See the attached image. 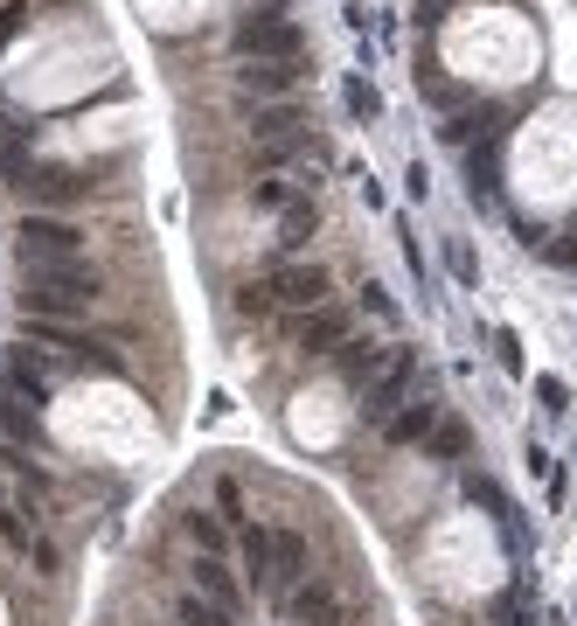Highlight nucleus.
Listing matches in <instances>:
<instances>
[{
    "instance_id": "nucleus-20",
    "label": "nucleus",
    "mask_w": 577,
    "mask_h": 626,
    "mask_svg": "<svg viewBox=\"0 0 577 626\" xmlns=\"http://www.w3.org/2000/svg\"><path fill=\"white\" fill-rule=\"evenodd\" d=\"M188 536H195V550L223 557V522H216V515H188Z\"/></svg>"
},
{
    "instance_id": "nucleus-9",
    "label": "nucleus",
    "mask_w": 577,
    "mask_h": 626,
    "mask_svg": "<svg viewBox=\"0 0 577 626\" xmlns=\"http://www.w3.org/2000/svg\"><path fill=\"white\" fill-rule=\"evenodd\" d=\"M292 341H299V355H334V348L348 341V313L341 307H313L299 327H292Z\"/></svg>"
},
{
    "instance_id": "nucleus-18",
    "label": "nucleus",
    "mask_w": 577,
    "mask_h": 626,
    "mask_svg": "<svg viewBox=\"0 0 577 626\" xmlns=\"http://www.w3.org/2000/svg\"><path fill=\"white\" fill-rule=\"evenodd\" d=\"M473 446V432L459 425V418H445V425H432V460H459Z\"/></svg>"
},
{
    "instance_id": "nucleus-23",
    "label": "nucleus",
    "mask_w": 577,
    "mask_h": 626,
    "mask_svg": "<svg viewBox=\"0 0 577 626\" xmlns=\"http://www.w3.org/2000/svg\"><path fill=\"white\" fill-rule=\"evenodd\" d=\"M494 362H501L508 376H522V341H515L508 327H494Z\"/></svg>"
},
{
    "instance_id": "nucleus-4",
    "label": "nucleus",
    "mask_w": 577,
    "mask_h": 626,
    "mask_svg": "<svg viewBox=\"0 0 577 626\" xmlns=\"http://www.w3.org/2000/svg\"><path fill=\"white\" fill-rule=\"evenodd\" d=\"M411 383H418V355H411V348H390L383 376H376L369 397H362V418H369V425H376V418H397V411L411 404Z\"/></svg>"
},
{
    "instance_id": "nucleus-13",
    "label": "nucleus",
    "mask_w": 577,
    "mask_h": 626,
    "mask_svg": "<svg viewBox=\"0 0 577 626\" xmlns=\"http://www.w3.org/2000/svg\"><path fill=\"white\" fill-rule=\"evenodd\" d=\"M0 439H7L14 453L42 446V411H35V404H21V397H0Z\"/></svg>"
},
{
    "instance_id": "nucleus-12",
    "label": "nucleus",
    "mask_w": 577,
    "mask_h": 626,
    "mask_svg": "<svg viewBox=\"0 0 577 626\" xmlns=\"http://www.w3.org/2000/svg\"><path fill=\"white\" fill-rule=\"evenodd\" d=\"M432 425H438V404L432 397H411L397 418H383V439L390 446H418V439H432Z\"/></svg>"
},
{
    "instance_id": "nucleus-22",
    "label": "nucleus",
    "mask_w": 577,
    "mask_h": 626,
    "mask_svg": "<svg viewBox=\"0 0 577 626\" xmlns=\"http://www.w3.org/2000/svg\"><path fill=\"white\" fill-rule=\"evenodd\" d=\"M348 112H355V119H376V112H383V98H376L362 77H348Z\"/></svg>"
},
{
    "instance_id": "nucleus-17",
    "label": "nucleus",
    "mask_w": 577,
    "mask_h": 626,
    "mask_svg": "<svg viewBox=\"0 0 577 626\" xmlns=\"http://www.w3.org/2000/svg\"><path fill=\"white\" fill-rule=\"evenodd\" d=\"M313 230H320V209H313V202H286V230H279V244H286V251H299Z\"/></svg>"
},
{
    "instance_id": "nucleus-5",
    "label": "nucleus",
    "mask_w": 577,
    "mask_h": 626,
    "mask_svg": "<svg viewBox=\"0 0 577 626\" xmlns=\"http://www.w3.org/2000/svg\"><path fill=\"white\" fill-rule=\"evenodd\" d=\"M14 188H21L28 202H42V209H56V202H84V195H91L98 181H91L84 167H42V160H35V167H28V174H21Z\"/></svg>"
},
{
    "instance_id": "nucleus-10",
    "label": "nucleus",
    "mask_w": 577,
    "mask_h": 626,
    "mask_svg": "<svg viewBox=\"0 0 577 626\" xmlns=\"http://www.w3.org/2000/svg\"><path fill=\"white\" fill-rule=\"evenodd\" d=\"M279 606H286L292 626H341V599H334L327 585H292Z\"/></svg>"
},
{
    "instance_id": "nucleus-24",
    "label": "nucleus",
    "mask_w": 577,
    "mask_h": 626,
    "mask_svg": "<svg viewBox=\"0 0 577 626\" xmlns=\"http://www.w3.org/2000/svg\"><path fill=\"white\" fill-rule=\"evenodd\" d=\"M28 167H35V160H28V147H21V140H0V174H7V181H21Z\"/></svg>"
},
{
    "instance_id": "nucleus-28",
    "label": "nucleus",
    "mask_w": 577,
    "mask_h": 626,
    "mask_svg": "<svg viewBox=\"0 0 577 626\" xmlns=\"http://www.w3.org/2000/svg\"><path fill=\"white\" fill-rule=\"evenodd\" d=\"M216 501L230 508V522H244V515H237V508H244V494H237V480H216Z\"/></svg>"
},
{
    "instance_id": "nucleus-25",
    "label": "nucleus",
    "mask_w": 577,
    "mask_h": 626,
    "mask_svg": "<svg viewBox=\"0 0 577 626\" xmlns=\"http://www.w3.org/2000/svg\"><path fill=\"white\" fill-rule=\"evenodd\" d=\"M564 397H571L564 376H536V404H543V411H564Z\"/></svg>"
},
{
    "instance_id": "nucleus-29",
    "label": "nucleus",
    "mask_w": 577,
    "mask_h": 626,
    "mask_svg": "<svg viewBox=\"0 0 577 626\" xmlns=\"http://www.w3.org/2000/svg\"><path fill=\"white\" fill-rule=\"evenodd\" d=\"M571 460H577V453H571Z\"/></svg>"
},
{
    "instance_id": "nucleus-8",
    "label": "nucleus",
    "mask_w": 577,
    "mask_h": 626,
    "mask_svg": "<svg viewBox=\"0 0 577 626\" xmlns=\"http://www.w3.org/2000/svg\"><path fill=\"white\" fill-rule=\"evenodd\" d=\"M292 585H306V536L299 529H272V599H286Z\"/></svg>"
},
{
    "instance_id": "nucleus-27",
    "label": "nucleus",
    "mask_w": 577,
    "mask_h": 626,
    "mask_svg": "<svg viewBox=\"0 0 577 626\" xmlns=\"http://www.w3.org/2000/svg\"><path fill=\"white\" fill-rule=\"evenodd\" d=\"M362 307L376 313V320H397V300H390L383 286H362Z\"/></svg>"
},
{
    "instance_id": "nucleus-11",
    "label": "nucleus",
    "mask_w": 577,
    "mask_h": 626,
    "mask_svg": "<svg viewBox=\"0 0 577 626\" xmlns=\"http://www.w3.org/2000/svg\"><path fill=\"white\" fill-rule=\"evenodd\" d=\"M188 571H195V592H202L209 606H223V613L237 620V606H244V592H237V578L223 571V557H209V550H195V564H188Z\"/></svg>"
},
{
    "instance_id": "nucleus-14",
    "label": "nucleus",
    "mask_w": 577,
    "mask_h": 626,
    "mask_svg": "<svg viewBox=\"0 0 577 626\" xmlns=\"http://www.w3.org/2000/svg\"><path fill=\"white\" fill-rule=\"evenodd\" d=\"M334 362H341V376H348V383H376V376H383V362H390V348H376V341H341V348H334Z\"/></svg>"
},
{
    "instance_id": "nucleus-16",
    "label": "nucleus",
    "mask_w": 577,
    "mask_h": 626,
    "mask_svg": "<svg viewBox=\"0 0 577 626\" xmlns=\"http://www.w3.org/2000/svg\"><path fill=\"white\" fill-rule=\"evenodd\" d=\"M244 571H251L258 592L272 585V529H244Z\"/></svg>"
},
{
    "instance_id": "nucleus-1",
    "label": "nucleus",
    "mask_w": 577,
    "mask_h": 626,
    "mask_svg": "<svg viewBox=\"0 0 577 626\" xmlns=\"http://www.w3.org/2000/svg\"><path fill=\"white\" fill-rule=\"evenodd\" d=\"M105 279L77 258H56V265H21V313H49V320H77V313L98 307Z\"/></svg>"
},
{
    "instance_id": "nucleus-2",
    "label": "nucleus",
    "mask_w": 577,
    "mask_h": 626,
    "mask_svg": "<svg viewBox=\"0 0 577 626\" xmlns=\"http://www.w3.org/2000/svg\"><path fill=\"white\" fill-rule=\"evenodd\" d=\"M84 251V230L63 223V216H21L14 223V258L21 265H56V258H77Z\"/></svg>"
},
{
    "instance_id": "nucleus-3",
    "label": "nucleus",
    "mask_w": 577,
    "mask_h": 626,
    "mask_svg": "<svg viewBox=\"0 0 577 626\" xmlns=\"http://www.w3.org/2000/svg\"><path fill=\"white\" fill-rule=\"evenodd\" d=\"M237 49H244L251 63H299V28H292L286 7H265V14H251V21L237 28Z\"/></svg>"
},
{
    "instance_id": "nucleus-19",
    "label": "nucleus",
    "mask_w": 577,
    "mask_h": 626,
    "mask_svg": "<svg viewBox=\"0 0 577 626\" xmlns=\"http://www.w3.org/2000/svg\"><path fill=\"white\" fill-rule=\"evenodd\" d=\"M174 620H181V626H237L223 606H209L202 592H195V599H181V606H174Z\"/></svg>"
},
{
    "instance_id": "nucleus-6",
    "label": "nucleus",
    "mask_w": 577,
    "mask_h": 626,
    "mask_svg": "<svg viewBox=\"0 0 577 626\" xmlns=\"http://www.w3.org/2000/svg\"><path fill=\"white\" fill-rule=\"evenodd\" d=\"M265 293H272V307H327V265H279L265 279Z\"/></svg>"
},
{
    "instance_id": "nucleus-21",
    "label": "nucleus",
    "mask_w": 577,
    "mask_h": 626,
    "mask_svg": "<svg viewBox=\"0 0 577 626\" xmlns=\"http://www.w3.org/2000/svg\"><path fill=\"white\" fill-rule=\"evenodd\" d=\"M445 265H452V279H459V286H480V265H473V251H466L459 237L445 244Z\"/></svg>"
},
{
    "instance_id": "nucleus-15",
    "label": "nucleus",
    "mask_w": 577,
    "mask_h": 626,
    "mask_svg": "<svg viewBox=\"0 0 577 626\" xmlns=\"http://www.w3.org/2000/svg\"><path fill=\"white\" fill-rule=\"evenodd\" d=\"M237 84H244V91H292V84H299V63H244Z\"/></svg>"
},
{
    "instance_id": "nucleus-7",
    "label": "nucleus",
    "mask_w": 577,
    "mask_h": 626,
    "mask_svg": "<svg viewBox=\"0 0 577 626\" xmlns=\"http://www.w3.org/2000/svg\"><path fill=\"white\" fill-rule=\"evenodd\" d=\"M0 390L42 411V397H49V369L35 362V348H7V355H0Z\"/></svg>"
},
{
    "instance_id": "nucleus-26",
    "label": "nucleus",
    "mask_w": 577,
    "mask_h": 626,
    "mask_svg": "<svg viewBox=\"0 0 577 626\" xmlns=\"http://www.w3.org/2000/svg\"><path fill=\"white\" fill-rule=\"evenodd\" d=\"M21 28H28V0H7V7H0V42H14Z\"/></svg>"
}]
</instances>
